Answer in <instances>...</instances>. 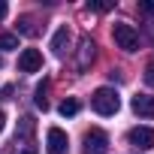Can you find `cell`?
<instances>
[{
    "label": "cell",
    "instance_id": "obj_1",
    "mask_svg": "<svg viewBox=\"0 0 154 154\" xmlns=\"http://www.w3.org/2000/svg\"><path fill=\"white\" fill-rule=\"evenodd\" d=\"M91 106H94L97 115H115L121 109V97H118L115 88H97L94 97H91Z\"/></svg>",
    "mask_w": 154,
    "mask_h": 154
},
{
    "label": "cell",
    "instance_id": "obj_2",
    "mask_svg": "<svg viewBox=\"0 0 154 154\" xmlns=\"http://www.w3.org/2000/svg\"><path fill=\"white\" fill-rule=\"evenodd\" d=\"M112 39H115V45L124 48V51H136V48H139V33H136V27L127 24V21H115V24H112Z\"/></svg>",
    "mask_w": 154,
    "mask_h": 154
},
{
    "label": "cell",
    "instance_id": "obj_3",
    "mask_svg": "<svg viewBox=\"0 0 154 154\" xmlns=\"http://www.w3.org/2000/svg\"><path fill=\"white\" fill-rule=\"evenodd\" d=\"M85 154H106L109 151V136L100 130V127H94V130H88L85 133V148H82Z\"/></svg>",
    "mask_w": 154,
    "mask_h": 154
},
{
    "label": "cell",
    "instance_id": "obj_4",
    "mask_svg": "<svg viewBox=\"0 0 154 154\" xmlns=\"http://www.w3.org/2000/svg\"><path fill=\"white\" fill-rule=\"evenodd\" d=\"M18 69L21 72H39L42 69V51L39 48H24L18 54Z\"/></svg>",
    "mask_w": 154,
    "mask_h": 154
},
{
    "label": "cell",
    "instance_id": "obj_5",
    "mask_svg": "<svg viewBox=\"0 0 154 154\" xmlns=\"http://www.w3.org/2000/svg\"><path fill=\"white\" fill-rule=\"evenodd\" d=\"M127 139H130V145L139 148V151L154 148V130H151V127H133V130L127 133Z\"/></svg>",
    "mask_w": 154,
    "mask_h": 154
},
{
    "label": "cell",
    "instance_id": "obj_6",
    "mask_svg": "<svg viewBox=\"0 0 154 154\" xmlns=\"http://www.w3.org/2000/svg\"><path fill=\"white\" fill-rule=\"evenodd\" d=\"M66 145H69V139H66V133L60 127H51L45 133V151L48 154H66Z\"/></svg>",
    "mask_w": 154,
    "mask_h": 154
},
{
    "label": "cell",
    "instance_id": "obj_7",
    "mask_svg": "<svg viewBox=\"0 0 154 154\" xmlns=\"http://www.w3.org/2000/svg\"><path fill=\"white\" fill-rule=\"evenodd\" d=\"M130 109L139 115V118H154V97L151 94H136L130 100Z\"/></svg>",
    "mask_w": 154,
    "mask_h": 154
},
{
    "label": "cell",
    "instance_id": "obj_8",
    "mask_svg": "<svg viewBox=\"0 0 154 154\" xmlns=\"http://www.w3.org/2000/svg\"><path fill=\"white\" fill-rule=\"evenodd\" d=\"M66 45H69V27L63 24V27H57L54 36H51V51H54L57 57H63V54H66Z\"/></svg>",
    "mask_w": 154,
    "mask_h": 154
},
{
    "label": "cell",
    "instance_id": "obj_9",
    "mask_svg": "<svg viewBox=\"0 0 154 154\" xmlns=\"http://www.w3.org/2000/svg\"><path fill=\"white\" fill-rule=\"evenodd\" d=\"M57 112H60L63 118H72V115H79V100H75V97H66V100L57 106Z\"/></svg>",
    "mask_w": 154,
    "mask_h": 154
},
{
    "label": "cell",
    "instance_id": "obj_10",
    "mask_svg": "<svg viewBox=\"0 0 154 154\" xmlns=\"http://www.w3.org/2000/svg\"><path fill=\"white\" fill-rule=\"evenodd\" d=\"M18 33H24V36H36L39 30H36V24H33V18H18Z\"/></svg>",
    "mask_w": 154,
    "mask_h": 154
},
{
    "label": "cell",
    "instance_id": "obj_11",
    "mask_svg": "<svg viewBox=\"0 0 154 154\" xmlns=\"http://www.w3.org/2000/svg\"><path fill=\"white\" fill-rule=\"evenodd\" d=\"M88 60H94V42H91V39H82V60H79V66L85 69Z\"/></svg>",
    "mask_w": 154,
    "mask_h": 154
},
{
    "label": "cell",
    "instance_id": "obj_12",
    "mask_svg": "<svg viewBox=\"0 0 154 154\" xmlns=\"http://www.w3.org/2000/svg\"><path fill=\"white\" fill-rule=\"evenodd\" d=\"M0 48H3V51L18 48V36H15V33H0Z\"/></svg>",
    "mask_w": 154,
    "mask_h": 154
},
{
    "label": "cell",
    "instance_id": "obj_13",
    "mask_svg": "<svg viewBox=\"0 0 154 154\" xmlns=\"http://www.w3.org/2000/svg\"><path fill=\"white\" fill-rule=\"evenodd\" d=\"M45 88H48V85H45V82H42V85H39V88H36V106H39V109H42V112H45V109H48V100H45Z\"/></svg>",
    "mask_w": 154,
    "mask_h": 154
},
{
    "label": "cell",
    "instance_id": "obj_14",
    "mask_svg": "<svg viewBox=\"0 0 154 154\" xmlns=\"http://www.w3.org/2000/svg\"><path fill=\"white\" fill-rule=\"evenodd\" d=\"M112 6H115V3H94V0H88V9H91V12H109Z\"/></svg>",
    "mask_w": 154,
    "mask_h": 154
},
{
    "label": "cell",
    "instance_id": "obj_15",
    "mask_svg": "<svg viewBox=\"0 0 154 154\" xmlns=\"http://www.w3.org/2000/svg\"><path fill=\"white\" fill-rule=\"evenodd\" d=\"M139 9L148 12V15H154V0H145V3H139Z\"/></svg>",
    "mask_w": 154,
    "mask_h": 154
},
{
    "label": "cell",
    "instance_id": "obj_16",
    "mask_svg": "<svg viewBox=\"0 0 154 154\" xmlns=\"http://www.w3.org/2000/svg\"><path fill=\"white\" fill-rule=\"evenodd\" d=\"M145 82H148V85H151V88H154V63H151V66H148V69H145Z\"/></svg>",
    "mask_w": 154,
    "mask_h": 154
},
{
    "label": "cell",
    "instance_id": "obj_17",
    "mask_svg": "<svg viewBox=\"0 0 154 154\" xmlns=\"http://www.w3.org/2000/svg\"><path fill=\"white\" fill-rule=\"evenodd\" d=\"M6 12H9V6L3 3V0H0V21H3V18H6Z\"/></svg>",
    "mask_w": 154,
    "mask_h": 154
},
{
    "label": "cell",
    "instance_id": "obj_18",
    "mask_svg": "<svg viewBox=\"0 0 154 154\" xmlns=\"http://www.w3.org/2000/svg\"><path fill=\"white\" fill-rule=\"evenodd\" d=\"M3 127H6V112L0 109V133H3Z\"/></svg>",
    "mask_w": 154,
    "mask_h": 154
},
{
    "label": "cell",
    "instance_id": "obj_19",
    "mask_svg": "<svg viewBox=\"0 0 154 154\" xmlns=\"http://www.w3.org/2000/svg\"><path fill=\"white\" fill-rule=\"evenodd\" d=\"M21 154H36V151H33V148H24V151H21Z\"/></svg>",
    "mask_w": 154,
    "mask_h": 154
},
{
    "label": "cell",
    "instance_id": "obj_20",
    "mask_svg": "<svg viewBox=\"0 0 154 154\" xmlns=\"http://www.w3.org/2000/svg\"><path fill=\"white\" fill-rule=\"evenodd\" d=\"M0 63H3V60H0Z\"/></svg>",
    "mask_w": 154,
    "mask_h": 154
}]
</instances>
